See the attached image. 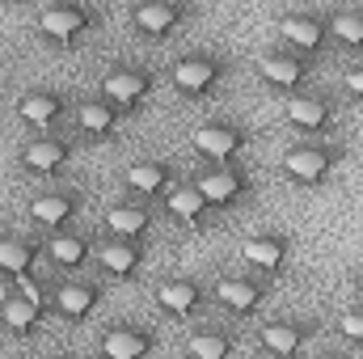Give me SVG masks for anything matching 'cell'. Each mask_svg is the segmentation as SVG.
I'll use <instances>...</instances> for the list:
<instances>
[{
  "mask_svg": "<svg viewBox=\"0 0 363 359\" xmlns=\"http://www.w3.org/2000/svg\"><path fill=\"white\" fill-rule=\"evenodd\" d=\"M169 81H174L178 97H190V101L211 97L228 81V55H220V51H190L169 68Z\"/></svg>",
  "mask_w": 363,
  "mask_h": 359,
  "instance_id": "1",
  "label": "cell"
},
{
  "mask_svg": "<svg viewBox=\"0 0 363 359\" xmlns=\"http://www.w3.org/2000/svg\"><path fill=\"white\" fill-rule=\"evenodd\" d=\"M17 283H21V287L0 300V330L13 334V338H30V334L43 326V313L51 309V300L43 296V287H38L30 275H21Z\"/></svg>",
  "mask_w": 363,
  "mask_h": 359,
  "instance_id": "2",
  "label": "cell"
},
{
  "mask_svg": "<svg viewBox=\"0 0 363 359\" xmlns=\"http://www.w3.org/2000/svg\"><path fill=\"white\" fill-rule=\"evenodd\" d=\"M93 30H97V9L81 4V0H55L38 17V34L47 43H55V47H72V43H81Z\"/></svg>",
  "mask_w": 363,
  "mask_h": 359,
  "instance_id": "3",
  "label": "cell"
},
{
  "mask_svg": "<svg viewBox=\"0 0 363 359\" xmlns=\"http://www.w3.org/2000/svg\"><path fill=\"white\" fill-rule=\"evenodd\" d=\"M194 4L190 0H135L131 4V30L148 43H165L174 30L190 21Z\"/></svg>",
  "mask_w": 363,
  "mask_h": 359,
  "instance_id": "4",
  "label": "cell"
},
{
  "mask_svg": "<svg viewBox=\"0 0 363 359\" xmlns=\"http://www.w3.org/2000/svg\"><path fill=\"white\" fill-rule=\"evenodd\" d=\"M338 161H342L338 148H330V144H321V140H308V144L287 148L279 170H283V178L296 182V186H321V182L338 170Z\"/></svg>",
  "mask_w": 363,
  "mask_h": 359,
  "instance_id": "5",
  "label": "cell"
},
{
  "mask_svg": "<svg viewBox=\"0 0 363 359\" xmlns=\"http://www.w3.org/2000/svg\"><path fill=\"white\" fill-rule=\"evenodd\" d=\"M317 72V55H304L296 47H283V51H262L258 55V77L279 93H296L304 89Z\"/></svg>",
  "mask_w": 363,
  "mask_h": 359,
  "instance_id": "6",
  "label": "cell"
},
{
  "mask_svg": "<svg viewBox=\"0 0 363 359\" xmlns=\"http://www.w3.org/2000/svg\"><path fill=\"white\" fill-rule=\"evenodd\" d=\"M199 190L207 194L211 211H224V207H237L245 194H254V178L237 165V161H211L207 174H199Z\"/></svg>",
  "mask_w": 363,
  "mask_h": 359,
  "instance_id": "7",
  "label": "cell"
},
{
  "mask_svg": "<svg viewBox=\"0 0 363 359\" xmlns=\"http://www.w3.org/2000/svg\"><path fill=\"white\" fill-rule=\"evenodd\" d=\"M283 114H287V123H291L296 131H304V136H313V140L330 136L334 123H338V106H334L325 93H300V89L287 93Z\"/></svg>",
  "mask_w": 363,
  "mask_h": 359,
  "instance_id": "8",
  "label": "cell"
},
{
  "mask_svg": "<svg viewBox=\"0 0 363 359\" xmlns=\"http://www.w3.org/2000/svg\"><path fill=\"white\" fill-rule=\"evenodd\" d=\"M152 93H157V77L148 68H135V64H118L101 77V97H110L123 114L140 110Z\"/></svg>",
  "mask_w": 363,
  "mask_h": 359,
  "instance_id": "9",
  "label": "cell"
},
{
  "mask_svg": "<svg viewBox=\"0 0 363 359\" xmlns=\"http://www.w3.org/2000/svg\"><path fill=\"white\" fill-rule=\"evenodd\" d=\"M72 140H64V136H38V140H30V144H21V153H17V165H21V174H30V178H60L68 165H72Z\"/></svg>",
  "mask_w": 363,
  "mask_h": 359,
  "instance_id": "10",
  "label": "cell"
},
{
  "mask_svg": "<svg viewBox=\"0 0 363 359\" xmlns=\"http://www.w3.org/2000/svg\"><path fill=\"white\" fill-rule=\"evenodd\" d=\"M250 127H241V123H203V127H194V136H190V144H194V153L199 157H207V161H237L245 148H250Z\"/></svg>",
  "mask_w": 363,
  "mask_h": 359,
  "instance_id": "11",
  "label": "cell"
},
{
  "mask_svg": "<svg viewBox=\"0 0 363 359\" xmlns=\"http://www.w3.org/2000/svg\"><path fill=\"white\" fill-rule=\"evenodd\" d=\"M77 131H81V140H89V144H110V140H118V123H123V110L110 101V97H85L81 106H77Z\"/></svg>",
  "mask_w": 363,
  "mask_h": 359,
  "instance_id": "12",
  "label": "cell"
},
{
  "mask_svg": "<svg viewBox=\"0 0 363 359\" xmlns=\"http://www.w3.org/2000/svg\"><path fill=\"white\" fill-rule=\"evenodd\" d=\"M101 283H93V279H64L55 292H51V313L55 317H64V321H85L97 313V304H101Z\"/></svg>",
  "mask_w": 363,
  "mask_h": 359,
  "instance_id": "13",
  "label": "cell"
},
{
  "mask_svg": "<svg viewBox=\"0 0 363 359\" xmlns=\"http://www.w3.org/2000/svg\"><path fill=\"white\" fill-rule=\"evenodd\" d=\"M81 207H85V199L77 190H43L30 199V220L43 233H55V228H68L81 216Z\"/></svg>",
  "mask_w": 363,
  "mask_h": 359,
  "instance_id": "14",
  "label": "cell"
},
{
  "mask_svg": "<svg viewBox=\"0 0 363 359\" xmlns=\"http://www.w3.org/2000/svg\"><path fill=\"white\" fill-rule=\"evenodd\" d=\"M174 182H178V170L169 161H161V157H144V161H131L123 170V186L135 199H165Z\"/></svg>",
  "mask_w": 363,
  "mask_h": 359,
  "instance_id": "15",
  "label": "cell"
},
{
  "mask_svg": "<svg viewBox=\"0 0 363 359\" xmlns=\"http://www.w3.org/2000/svg\"><path fill=\"white\" fill-rule=\"evenodd\" d=\"M279 34H283L287 47H296V51H304V55H321V51L330 47V17L300 9V13H287V17H283Z\"/></svg>",
  "mask_w": 363,
  "mask_h": 359,
  "instance_id": "16",
  "label": "cell"
},
{
  "mask_svg": "<svg viewBox=\"0 0 363 359\" xmlns=\"http://www.w3.org/2000/svg\"><path fill=\"white\" fill-rule=\"evenodd\" d=\"M211 292H216V304L228 309L233 317H250V313H258V304L267 300V287H262L258 279H250V275H220Z\"/></svg>",
  "mask_w": 363,
  "mask_h": 359,
  "instance_id": "17",
  "label": "cell"
},
{
  "mask_svg": "<svg viewBox=\"0 0 363 359\" xmlns=\"http://www.w3.org/2000/svg\"><path fill=\"white\" fill-rule=\"evenodd\" d=\"M93 258H97V267L106 270L114 283H123V279H135L140 267H144V241L110 237V241H101V245L93 250Z\"/></svg>",
  "mask_w": 363,
  "mask_h": 359,
  "instance_id": "18",
  "label": "cell"
},
{
  "mask_svg": "<svg viewBox=\"0 0 363 359\" xmlns=\"http://www.w3.org/2000/svg\"><path fill=\"white\" fill-rule=\"evenodd\" d=\"M152 300H157V309L169 313V317H194V313L203 309L207 292H203L199 279H182V275H174V279H161V283H157Z\"/></svg>",
  "mask_w": 363,
  "mask_h": 359,
  "instance_id": "19",
  "label": "cell"
},
{
  "mask_svg": "<svg viewBox=\"0 0 363 359\" xmlns=\"http://www.w3.org/2000/svg\"><path fill=\"white\" fill-rule=\"evenodd\" d=\"M68 114V97L60 89H26L17 97V118L30 127H60Z\"/></svg>",
  "mask_w": 363,
  "mask_h": 359,
  "instance_id": "20",
  "label": "cell"
},
{
  "mask_svg": "<svg viewBox=\"0 0 363 359\" xmlns=\"http://www.w3.org/2000/svg\"><path fill=\"white\" fill-rule=\"evenodd\" d=\"M313 343V326L308 321H267V326H258V347L262 351H271V355H300L304 347Z\"/></svg>",
  "mask_w": 363,
  "mask_h": 359,
  "instance_id": "21",
  "label": "cell"
},
{
  "mask_svg": "<svg viewBox=\"0 0 363 359\" xmlns=\"http://www.w3.org/2000/svg\"><path fill=\"white\" fill-rule=\"evenodd\" d=\"M152 207L144 203V199H135V203H114L110 211H106V228H110V237H131V241H148L152 237Z\"/></svg>",
  "mask_w": 363,
  "mask_h": 359,
  "instance_id": "22",
  "label": "cell"
},
{
  "mask_svg": "<svg viewBox=\"0 0 363 359\" xmlns=\"http://www.w3.org/2000/svg\"><path fill=\"white\" fill-rule=\"evenodd\" d=\"M157 347V330L148 326H110L101 334V355L110 359H140Z\"/></svg>",
  "mask_w": 363,
  "mask_h": 359,
  "instance_id": "23",
  "label": "cell"
},
{
  "mask_svg": "<svg viewBox=\"0 0 363 359\" xmlns=\"http://www.w3.org/2000/svg\"><path fill=\"white\" fill-rule=\"evenodd\" d=\"M241 254L267 275H283L287 258H291V237L287 233H258V237H250L241 245Z\"/></svg>",
  "mask_w": 363,
  "mask_h": 359,
  "instance_id": "24",
  "label": "cell"
},
{
  "mask_svg": "<svg viewBox=\"0 0 363 359\" xmlns=\"http://www.w3.org/2000/svg\"><path fill=\"white\" fill-rule=\"evenodd\" d=\"M38 254H43V245H38L34 237H13V233L0 237V279L17 283L21 275H34Z\"/></svg>",
  "mask_w": 363,
  "mask_h": 359,
  "instance_id": "25",
  "label": "cell"
},
{
  "mask_svg": "<svg viewBox=\"0 0 363 359\" xmlns=\"http://www.w3.org/2000/svg\"><path fill=\"white\" fill-rule=\"evenodd\" d=\"M93 237H85V233H72V228H55L51 237H47V258L55 263V267H64V270H77V267H85L93 258Z\"/></svg>",
  "mask_w": 363,
  "mask_h": 359,
  "instance_id": "26",
  "label": "cell"
},
{
  "mask_svg": "<svg viewBox=\"0 0 363 359\" xmlns=\"http://www.w3.org/2000/svg\"><path fill=\"white\" fill-rule=\"evenodd\" d=\"M165 211L182 220V224H203L207 216H211V203H207V194L199 190V182H174L169 186V194H165Z\"/></svg>",
  "mask_w": 363,
  "mask_h": 359,
  "instance_id": "27",
  "label": "cell"
},
{
  "mask_svg": "<svg viewBox=\"0 0 363 359\" xmlns=\"http://www.w3.org/2000/svg\"><path fill=\"white\" fill-rule=\"evenodd\" d=\"M330 43L347 47V51H363V9L330 13Z\"/></svg>",
  "mask_w": 363,
  "mask_h": 359,
  "instance_id": "28",
  "label": "cell"
},
{
  "mask_svg": "<svg viewBox=\"0 0 363 359\" xmlns=\"http://www.w3.org/2000/svg\"><path fill=\"white\" fill-rule=\"evenodd\" d=\"M186 351L194 359H228L237 351V338L228 330H194L186 338Z\"/></svg>",
  "mask_w": 363,
  "mask_h": 359,
  "instance_id": "29",
  "label": "cell"
},
{
  "mask_svg": "<svg viewBox=\"0 0 363 359\" xmlns=\"http://www.w3.org/2000/svg\"><path fill=\"white\" fill-rule=\"evenodd\" d=\"M338 330H342V338H347L351 347H363V309H347V313L338 317Z\"/></svg>",
  "mask_w": 363,
  "mask_h": 359,
  "instance_id": "30",
  "label": "cell"
},
{
  "mask_svg": "<svg viewBox=\"0 0 363 359\" xmlns=\"http://www.w3.org/2000/svg\"><path fill=\"white\" fill-rule=\"evenodd\" d=\"M342 85H347V93H351V97H355V101L363 106V64H355V68H347Z\"/></svg>",
  "mask_w": 363,
  "mask_h": 359,
  "instance_id": "31",
  "label": "cell"
},
{
  "mask_svg": "<svg viewBox=\"0 0 363 359\" xmlns=\"http://www.w3.org/2000/svg\"><path fill=\"white\" fill-rule=\"evenodd\" d=\"M355 292H359V296H363V267L355 270Z\"/></svg>",
  "mask_w": 363,
  "mask_h": 359,
  "instance_id": "32",
  "label": "cell"
}]
</instances>
